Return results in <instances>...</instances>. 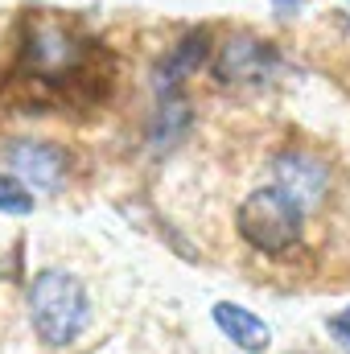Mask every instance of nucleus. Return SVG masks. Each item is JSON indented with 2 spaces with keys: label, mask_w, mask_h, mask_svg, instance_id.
I'll return each mask as SVG.
<instances>
[{
  "label": "nucleus",
  "mask_w": 350,
  "mask_h": 354,
  "mask_svg": "<svg viewBox=\"0 0 350 354\" xmlns=\"http://www.w3.org/2000/svg\"><path fill=\"white\" fill-rule=\"evenodd\" d=\"M0 210L4 214H29L33 210V194L8 174H0Z\"/></svg>",
  "instance_id": "9d476101"
},
{
  "label": "nucleus",
  "mask_w": 350,
  "mask_h": 354,
  "mask_svg": "<svg viewBox=\"0 0 350 354\" xmlns=\"http://www.w3.org/2000/svg\"><path fill=\"white\" fill-rule=\"evenodd\" d=\"M206 54H210V33L206 29L185 33L174 50L165 54V62L157 66V75H153L157 79V95H181V83L206 62Z\"/></svg>",
  "instance_id": "0eeeda50"
},
{
  "label": "nucleus",
  "mask_w": 350,
  "mask_h": 354,
  "mask_svg": "<svg viewBox=\"0 0 350 354\" xmlns=\"http://www.w3.org/2000/svg\"><path fill=\"white\" fill-rule=\"evenodd\" d=\"M8 169L29 194H54L71 177V157L50 140H17L8 145Z\"/></svg>",
  "instance_id": "20e7f679"
},
{
  "label": "nucleus",
  "mask_w": 350,
  "mask_h": 354,
  "mask_svg": "<svg viewBox=\"0 0 350 354\" xmlns=\"http://www.w3.org/2000/svg\"><path fill=\"white\" fill-rule=\"evenodd\" d=\"M235 227H239V235L264 252V256H280V252H288L297 239H301V227H305V210L297 206V202H288L280 189H256V194H248L243 198V206H239V214H235Z\"/></svg>",
  "instance_id": "7ed1b4c3"
},
{
  "label": "nucleus",
  "mask_w": 350,
  "mask_h": 354,
  "mask_svg": "<svg viewBox=\"0 0 350 354\" xmlns=\"http://www.w3.org/2000/svg\"><path fill=\"white\" fill-rule=\"evenodd\" d=\"M276 8L280 12H293V8H301V0H276Z\"/></svg>",
  "instance_id": "f8f14e48"
},
{
  "label": "nucleus",
  "mask_w": 350,
  "mask_h": 354,
  "mask_svg": "<svg viewBox=\"0 0 350 354\" xmlns=\"http://www.w3.org/2000/svg\"><path fill=\"white\" fill-rule=\"evenodd\" d=\"M103 46L79 25L62 17H29L17 46L12 83L25 91L33 107L42 103H75L103 95L107 71H99Z\"/></svg>",
  "instance_id": "f257e3e1"
},
{
  "label": "nucleus",
  "mask_w": 350,
  "mask_h": 354,
  "mask_svg": "<svg viewBox=\"0 0 350 354\" xmlns=\"http://www.w3.org/2000/svg\"><path fill=\"white\" fill-rule=\"evenodd\" d=\"M190 99L185 95H161L157 99V115H153V124H149V145L157 149V153H165V149H174L177 140L190 132Z\"/></svg>",
  "instance_id": "1a4fd4ad"
},
{
  "label": "nucleus",
  "mask_w": 350,
  "mask_h": 354,
  "mask_svg": "<svg viewBox=\"0 0 350 354\" xmlns=\"http://www.w3.org/2000/svg\"><path fill=\"white\" fill-rule=\"evenodd\" d=\"M214 326L223 330V338H231L243 354H264L272 346V326L264 322L260 313H252L248 305L219 301L214 305Z\"/></svg>",
  "instance_id": "6e6552de"
},
{
  "label": "nucleus",
  "mask_w": 350,
  "mask_h": 354,
  "mask_svg": "<svg viewBox=\"0 0 350 354\" xmlns=\"http://www.w3.org/2000/svg\"><path fill=\"white\" fill-rule=\"evenodd\" d=\"M29 326L46 351L75 346L91 326V292L75 272L46 268L29 284Z\"/></svg>",
  "instance_id": "f03ea898"
},
{
  "label": "nucleus",
  "mask_w": 350,
  "mask_h": 354,
  "mask_svg": "<svg viewBox=\"0 0 350 354\" xmlns=\"http://www.w3.org/2000/svg\"><path fill=\"white\" fill-rule=\"evenodd\" d=\"M330 330H334V334H338V338L350 346V309H347V313H338V317L330 322Z\"/></svg>",
  "instance_id": "9b49d317"
},
{
  "label": "nucleus",
  "mask_w": 350,
  "mask_h": 354,
  "mask_svg": "<svg viewBox=\"0 0 350 354\" xmlns=\"http://www.w3.org/2000/svg\"><path fill=\"white\" fill-rule=\"evenodd\" d=\"M272 177H276L272 189H280V194H284L288 202H297L301 210L317 206L322 194H326V185H330V169H326L317 157L297 153V149H288V153H280V157L272 161Z\"/></svg>",
  "instance_id": "423d86ee"
},
{
  "label": "nucleus",
  "mask_w": 350,
  "mask_h": 354,
  "mask_svg": "<svg viewBox=\"0 0 350 354\" xmlns=\"http://www.w3.org/2000/svg\"><path fill=\"white\" fill-rule=\"evenodd\" d=\"M276 66H280L276 46L260 41V37H248V33L223 41L214 54V79L219 83H264L276 75Z\"/></svg>",
  "instance_id": "39448f33"
}]
</instances>
